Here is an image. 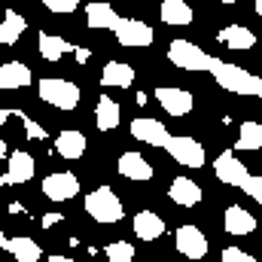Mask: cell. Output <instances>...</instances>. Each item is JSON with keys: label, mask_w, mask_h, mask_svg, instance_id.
I'll return each mask as SVG.
<instances>
[{"label": "cell", "mask_w": 262, "mask_h": 262, "mask_svg": "<svg viewBox=\"0 0 262 262\" xmlns=\"http://www.w3.org/2000/svg\"><path fill=\"white\" fill-rule=\"evenodd\" d=\"M238 189H241L247 198H253V201H262V177L259 174H247L244 183H241Z\"/></svg>", "instance_id": "30"}, {"label": "cell", "mask_w": 262, "mask_h": 262, "mask_svg": "<svg viewBox=\"0 0 262 262\" xmlns=\"http://www.w3.org/2000/svg\"><path fill=\"white\" fill-rule=\"evenodd\" d=\"M12 116H18L21 122H25V137L28 140H46V128L40 125V122H34V119H28L21 110H12Z\"/></svg>", "instance_id": "29"}, {"label": "cell", "mask_w": 262, "mask_h": 262, "mask_svg": "<svg viewBox=\"0 0 262 262\" xmlns=\"http://www.w3.org/2000/svg\"><path fill=\"white\" fill-rule=\"evenodd\" d=\"M131 229L140 241H156V238L165 235V220L156 210H137L134 220H131Z\"/></svg>", "instance_id": "16"}, {"label": "cell", "mask_w": 262, "mask_h": 262, "mask_svg": "<svg viewBox=\"0 0 262 262\" xmlns=\"http://www.w3.org/2000/svg\"><path fill=\"white\" fill-rule=\"evenodd\" d=\"M220 262H256L247 250H241V247H226L223 250V256H220Z\"/></svg>", "instance_id": "32"}, {"label": "cell", "mask_w": 262, "mask_h": 262, "mask_svg": "<svg viewBox=\"0 0 262 262\" xmlns=\"http://www.w3.org/2000/svg\"><path fill=\"white\" fill-rule=\"evenodd\" d=\"M6 250H9V256L15 262H40V256H43L40 244H37L34 238H28V235L9 238V241H6Z\"/></svg>", "instance_id": "23"}, {"label": "cell", "mask_w": 262, "mask_h": 262, "mask_svg": "<svg viewBox=\"0 0 262 262\" xmlns=\"http://www.w3.org/2000/svg\"><path fill=\"white\" fill-rule=\"evenodd\" d=\"M235 149H241V152H256V149H262V125L259 122H244L238 128Z\"/></svg>", "instance_id": "27"}, {"label": "cell", "mask_w": 262, "mask_h": 262, "mask_svg": "<svg viewBox=\"0 0 262 262\" xmlns=\"http://www.w3.org/2000/svg\"><path fill=\"white\" fill-rule=\"evenodd\" d=\"M34 171H37L34 156L25 152V149H15V152L6 156V174H3L0 183H3V186H9V183H28V180L34 177Z\"/></svg>", "instance_id": "11"}, {"label": "cell", "mask_w": 262, "mask_h": 262, "mask_svg": "<svg viewBox=\"0 0 262 262\" xmlns=\"http://www.w3.org/2000/svg\"><path fill=\"white\" fill-rule=\"evenodd\" d=\"M9 116H12V110H6V107H0V125H6V122H9Z\"/></svg>", "instance_id": "35"}, {"label": "cell", "mask_w": 262, "mask_h": 262, "mask_svg": "<svg viewBox=\"0 0 262 262\" xmlns=\"http://www.w3.org/2000/svg\"><path fill=\"white\" fill-rule=\"evenodd\" d=\"M165 152L183 168H204V146L189 134H171L165 143Z\"/></svg>", "instance_id": "5"}, {"label": "cell", "mask_w": 262, "mask_h": 262, "mask_svg": "<svg viewBox=\"0 0 262 262\" xmlns=\"http://www.w3.org/2000/svg\"><path fill=\"white\" fill-rule=\"evenodd\" d=\"M213 174H216V180L226 183V186H241L244 177H247L250 171H247L244 162L235 156V149H226V152L216 156V162H213Z\"/></svg>", "instance_id": "10"}, {"label": "cell", "mask_w": 262, "mask_h": 262, "mask_svg": "<svg viewBox=\"0 0 262 262\" xmlns=\"http://www.w3.org/2000/svg\"><path fill=\"white\" fill-rule=\"evenodd\" d=\"M85 213H89L95 223L110 226V223H119V220L125 216V207H122L119 195H116L110 186H98V189H92V192L85 195Z\"/></svg>", "instance_id": "2"}, {"label": "cell", "mask_w": 262, "mask_h": 262, "mask_svg": "<svg viewBox=\"0 0 262 262\" xmlns=\"http://www.w3.org/2000/svg\"><path fill=\"white\" fill-rule=\"evenodd\" d=\"M28 31V21H25V15H18L15 9H6L3 12V21H0V46H9V43H15L21 34Z\"/></svg>", "instance_id": "26"}, {"label": "cell", "mask_w": 262, "mask_h": 262, "mask_svg": "<svg viewBox=\"0 0 262 262\" xmlns=\"http://www.w3.org/2000/svg\"><path fill=\"white\" fill-rule=\"evenodd\" d=\"M55 152L61 156V159H79L82 152H85V134L76 128H64L58 137H55Z\"/></svg>", "instance_id": "22"}, {"label": "cell", "mask_w": 262, "mask_h": 262, "mask_svg": "<svg viewBox=\"0 0 262 262\" xmlns=\"http://www.w3.org/2000/svg\"><path fill=\"white\" fill-rule=\"evenodd\" d=\"M201 186H198L192 177H174L171 186H168V198L177 204V207H195L201 201Z\"/></svg>", "instance_id": "15"}, {"label": "cell", "mask_w": 262, "mask_h": 262, "mask_svg": "<svg viewBox=\"0 0 262 262\" xmlns=\"http://www.w3.org/2000/svg\"><path fill=\"white\" fill-rule=\"evenodd\" d=\"M162 262H171V259H162Z\"/></svg>", "instance_id": "39"}, {"label": "cell", "mask_w": 262, "mask_h": 262, "mask_svg": "<svg viewBox=\"0 0 262 262\" xmlns=\"http://www.w3.org/2000/svg\"><path fill=\"white\" fill-rule=\"evenodd\" d=\"M119 122H122L119 101H113L110 95H101L98 104H95V125L101 131H113V128H119Z\"/></svg>", "instance_id": "17"}, {"label": "cell", "mask_w": 262, "mask_h": 262, "mask_svg": "<svg viewBox=\"0 0 262 262\" xmlns=\"http://www.w3.org/2000/svg\"><path fill=\"white\" fill-rule=\"evenodd\" d=\"M49 262H76V259H70V256H49Z\"/></svg>", "instance_id": "37"}, {"label": "cell", "mask_w": 262, "mask_h": 262, "mask_svg": "<svg viewBox=\"0 0 262 262\" xmlns=\"http://www.w3.org/2000/svg\"><path fill=\"white\" fill-rule=\"evenodd\" d=\"M61 220H64L61 213H46L40 223H43V229H52V226H55V223H61Z\"/></svg>", "instance_id": "33"}, {"label": "cell", "mask_w": 262, "mask_h": 262, "mask_svg": "<svg viewBox=\"0 0 262 262\" xmlns=\"http://www.w3.org/2000/svg\"><path fill=\"white\" fill-rule=\"evenodd\" d=\"M113 34H116V43L128 46V49H146L156 40L152 28L146 21H140V18H119L116 28H113Z\"/></svg>", "instance_id": "6"}, {"label": "cell", "mask_w": 262, "mask_h": 262, "mask_svg": "<svg viewBox=\"0 0 262 262\" xmlns=\"http://www.w3.org/2000/svg\"><path fill=\"white\" fill-rule=\"evenodd\" d=\"M40 98L55 107V110H76L82 92L73 79H64V76H43L40 79Z\"/></svg>", "instance_id": "3"}, {"label": "cell", "mask_w": 262, "mask_h": 262, "mask_svg": "<svg viewBox=\"0 0 262 262\" xmlns=\"http://www.w3.org/2000/svg\"><path fill=\"white\" fill-rule=\"evenodd\" d=\"M134 82V67L125 61H107L101 70V85L107 89H131Z\"/></svg>", "instance_id": "20"}, {"label": "cell", "mask_w": 262, "mask_h": 262, "mask_svg": "<svg viewBox=\"0 0 262 262\" xmlns=\"http://www.w3.org/2000/svg\"><path fill=\"white\" fill-rule=\"evenodd\" d=\"M73 55H76V61H79V64H85V61L92 58V52H89V49H82V46H73Z\"/></svg>", "instance_id": "34"}, {"label": "cell", "mask_w": 262, "mask_h": 262, "mask_svg": "<svg viewBox=\"0 0 262 262\" xmlns=\"http://www.w3.org/2000/svg\"><path fill=\"white\" fill-rule=\"evenodd\" d=\"M40 189L49 201H70V198L79 195V180L70 171H52L49 177H43Z\"/></svg>", "instance_id": "8"}, {"label": "cell", "mask_w": 262, "mask_h": 262, "mask_svg": "<svg viewBox=\"0 0 262 262\" xmlns=\"http://www.w3.org/2000/svg\"><path fill=\"white\" fill-rule=\"evenodd\" d=\"M85 21H89V28H95V31H113L116 28V21H119V15H116V9L110 6V3H89L85 6Z\"/></svg>", "instance_id": "24"}, {"label": "cell", "mask_w": 262, "mask_h": 262, "mask_svg": "<svg viewBox=\"0 0 262 262\" xmlns=\"http://www.w3.org/2000/svg\"><path fill=\"white\" fill-rule=\"evenodd\" d=\"M9 156V146H6V140H0V159H6Z\"/></svg>", "instance_id": "36"}, {"label": "cell", "mask_w": 262, "mask_h": 262, "mask_svg": "<svg viewBox=\"0 0 262 262\" xmlns=\"http://www.w3.org/2000/svg\"><path fill=\"white\" fill-rule=\"evenodd\" d=\"M223 229H226L229 235H250V232L256 229V216H253L250 210L232 204V207H226V213H223Z\"/></svg>", "instance_id": "19"}, {"label": "cell", "mask_w": 262, "mask_h": 262, "mask_svg": "<svg viewBox=\"0 0 262 262\" xmlns=\"http://www.w3.org/2000/svg\"><path fill=\"white\" fill-rule=\"evenodd\" d=\"M174 247H177L180 256L195 259V262L207 256V238H204V232L198 226H189V223L174 232Z\"/></svg>", "instance_id": "7"}, {"label": "cell", "mask_w": 262, "mask_h": 262, "mask_svg": "<svg viewBox=\"0 0 262 262\" xmlns=\"http://www.w3.org/2000/svg\"><path fill=\"white\" fill-rule=\"evenodd\" d=\"M156 101H159V107H162L168 116H186V113H192V107H195L192 95H189L186 89H174V85H159V89H156Z\"/></svg>", "instance_id": "9"}, {"label": "cell", "mask_w": 262, "mask_h": 262, "mask_svg": "<svg viewBox=\"0 0 262 262\" xmlns=\"http://www.w3.org/2000/svg\"><path fill=\"white\" fill-rule=\"evenodd\" d=\"M37 49L46 61H61L67 52H73V43H67L64 37H55V34H40Z\"/></svg>", "instance_id": "25"}, {"label": "cell", "mask_w": 262, "mask_h": 262, "mask_svg": "<svg viewBox=\"0 0 262 262\" xmlns=\"http://www.w3.org/2000/svg\"><path fill=\"white\" fill-rule=\"evenodd\" d=\"M220 40H223L229 49H235V52H247V49L256 46V34H253L247 25H229V28H223V31H220Z\"/></svg>", "instance_id": "21"}, {"label": "cell", "mask_w": 262, "mask_h": 262, "mask_svg": "<svg viewBox=\"0 0 262 262\" xmlns=\"http://www.w3.org/2000/svg\"><path fill=\"white\" fill-rule=\"evenodd\" d=\"M131 137H137L140 143H149V146H165L171 131L165 122H159L152 116H140V119H131Z\"/></svg>", "instance_id": "12"}, {"label": "cell", "mask_w": 262, "mask_h": 262, "mask_svg": "<svg viewBox=\"0 0 262 262\" xmlns=\"http://www.w3.org/2000/svg\"><path fill=\"white\" fill-rule=\"evenodd\" d=\"M159 15H162V21L171 25V28H186V25H192V18H195L192 6H189L186 0H162Z\"/></svg>", "instance_id": "18"}, {"label": "cell", "mask_w": 262, "mask_h": 262, "mask_svg": "<svg viewBox=\"0 0 262 262\" xmlns=\"http://www.w3.org/2000/svg\"><path fill=\"white\" fill-rule=\"evenodd\" d=\"M49 12H55V15H70V12H76L79 9V3L76 0H46L43 3Z\"/></svg>", "instance_id": "31"}, {"label": "cell", "mask_w": 262, "mask_h": 262, "mask_svg": "<svg viewBox=\"0 0 262 262\" xmlns=\"http://www.w3.org/2000/svg\"><path fill=\"white\" fill-rule=\"evenodd\" d=\"M116 171L125 180H134V183H149L152 180V165L140 152H122L119 162H116Z\"/></svg>", "instance_id": "13"}, {"label": "cell", "mask_w": 262, "mask_h": 262, "mask_svg": "<svg viewBox=\"0 0 262 262\" xmlns=\"http://www.w3.org/2000/svg\"><path fill=\"white\" fill-rule=\"evenodd\" d=\"M210 73H213L216 85L226 89V92H232V95H241V98H262V79L256 76V73L244 70V67L213 58Z\"/></svg>", "instance_id": "1"}, {"label": "cell", "mask_w": 262, "mask_h": 262, "mask_svg": "<svg viewBox=\"0 0 262 262\" xmlns=\"http://www.w3.org/2000/svg\"><path fill=\"white\" fill-rule=\"evenodd\" d=\"M107 259L110 262H134V247L128 241H113L107 244Z\"/></svg>", "instance_id": "28"}, {"label": "cell", "mask_w": 262, "mask_h": 262, "mask_svg": "<svg viewBox=\"0 0 262 262\" xmlns=\"http://www.w3.org/2000/svg\"><path fill=\"white\" fill-rule=\"evenodd\" d=\"M6 247V235H3V226H0V250Z\"/></svg>", "instance_id": "38"}, {"label": "cell", "mask_w": 262, "mask_h": 262, "mask_svg": "<svg viewBox=\"0 0 262 262\" xmlns=\"http://www.w3.org/2000/svg\"><path fill=\"white\" fill-rule=\"evenodd\" d=\"M168 61L180 70H192V73H201V70H210L213 64V55H207L198 43H189V40H171L168 46Z\"/></svg>", "instance_id": "4"}, {"label": "cell", "mask_w": 262, "mask_h": 262, "mask_svg": "<svg viewBox=\"0 0 262 262\" xmlns=\"http://www.w3.org/2000/svg\"><path fill=\"white\" fill-rule=\"evenodd\" d=\"M34 82L31 67L21 61H6L0 64V92H15V89H28Z\"/></svg>", "instance_id": "14"}]
</instances>
